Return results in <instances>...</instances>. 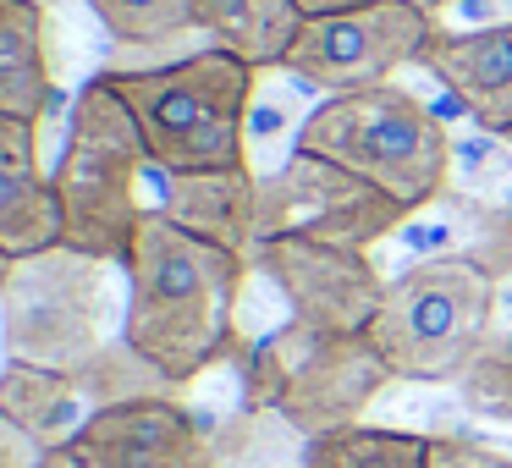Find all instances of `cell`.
Returning <instances> with one entry per match:
<instances>
[{"label":"cell","instance_id":"4dcf8cb0","mask_svg":"<svg viewBox=\"0 0 512 468\" xmlns=\"http://www.w3.org/2000/svg\"><path fill=\"white\" fill-rule=\"evenodd\" d=\"M507 342H512V331H507Z\"/></svg>","mask_w":512,"mask_h":468},{"label":"cell","instance_id":"d6986e66","mask_svg":"<svg viewBox=\"0 0 512 468\" xmlns=\"http://www.w3.org/2000/svg\"><path fill=\"white\" fill-rule=\"evenodd\" d=\"M0 248L12 259H34L61 248V199L45 171L0 177Z\"/></svg>","mask_w":512,"mask_h":468},{"label":"cell","instance_id":"83f0119b","mask_svg":"<svg viewBox=\"0 0 512 468\" xmlns=\"http://www.w3.org/2000/svg\"><path fill=\"white\" fill-rule=\"evenodd\" d=\"M34 468H89L83 463L78 452H72V446H50V452H39V463Z\"/></svg>","mask_w":512,"mask_h":468},{"label":"cell","instance_id":"603a6c76","mask_svg":"<svg viewBox=\"0 0 512 468\" xmlns=\"http://www.w3.org/2000/svg\"><path fill=\"white\" fill-rule=\"evenodd\" d=\"M452 171L468 182H485V177H512V144L501 133H468L452 138Z\"/></svg>","mask_w":512,"mask_h":468},{"label":"cell","instance_id":"52a82bcc","mask_svg":"<svg viewBox=\"0 0 512 468\" xmlns=\"http://www.w3.org/2000/svg\"><path fill=\"white\" fill-rule=\"evenodd\" d=\"M105 259L78 254V248H50V254L17 259L12 281L0 292V342L17 364L45 369H83L105 347V314H111V287H105Z\"/></svg>","mask_w":512,"mask_h":468},{"label":"cell","instance_id":"484cf974","mask_svg":"<svg viewBox=\"0 0 512 468\" xmlns=\"http://www.w3.org/2000/svg\"><path fill=\"white\" fill-rule=\"evenodd\" d=\"M34 463H39V446L6 419V408H0V468H34Z\"/></svg>","mask_w":512,"mask_h":468},{"label":"cell","instance_id":"3957f363","mask_svg":"<svg viewBox=\"0 0 512 468\" xmlns=\"http://www.w3.org/2000/svg\"><path fill=\"white\" fill-rule=\"evenodd\" d=\"M292 149L375 182L402 210H419L435 193L452 188V133L419 94L397 89V83L325 94L303 116Z\"/></svg>","mask_w":512,"mask_h":468},{"label":"cell","instance_id":"cb8c5ba5","mask_svg":"<svg viewBox=\"0 0 512 468\" xmlns=\"http://www.w3.org/2000/svg\"><path fill=\"white\" fill-rule=\"evenodd\" d=\"M430 468H512V452H496L479 435L430 430Z\"/></svg>","mask_w":512,"mask_h":468},{"label":"cell","instance_id":"7402d4cb","mask_svg":"<svg viewBox=\"0 0 512 468\" xmlns=\"http://www.w3.org/2000/svg\"><path fill=\"white\" fill-rule=\"evenodd\" d=\"M457 397H463L468 413L479 419L512 424V342L507 336H490L485 353L468 364V375L457 380Z\"/></svg>","mask_w":512,"mask_h":468},{"label":"cell","instance_id":"d4e9b609","mask_svg":"<svg viewBox=\"0 0 512 468\" xmlns=\"http://www.w3.org/2000/svg\"><path fill=\"white\" fill-rule=\"evenodd\" d=\"M39 171V127L0 111V177H34Z\"/></svg>","mask_w":512,"mask_h":468},{"label":"cell","instance_id":"f546056e","mask_svg":"<svg viewBox=\"0 0 512 468\" xmlns=\"http://www.w3.org/2000/svg\"><path fill=\"white\" fill-rule=\"evenodd\" d=\"M12 270H17V259L6 254V248H0V292H6V281H12Z\"/></svg>","mask_w":512,"mask_h":468},{"label":"cell","instance_id":"6da1fadb","mask_svg":"<svg viewBox=\"0 0 512 468\" xmlns=\"http://www.w3.org/2000/svg\"><path fill=\"white\" fill-rule=\"evenodd\" d=\"M248 270H254V259L204 243L160 210H149L122 265V336L177 386H193L215 364H243L254 347L237 331Z\"/></svg>","mask_w":512,"mask_h":468},{"label":"cell","instance_id":"277c9868","mask_svg":"<svg viewBox=\"0 0 512 468\" xmlns=\"http://www.w3.org/2000/svg\"><path fill=\"white\" fill-rule=\"evenodd\" d=\"M149 166L155 160H149L144 133L122 105V94L105 83V72L89 78L72 100L67 149L50 171L61 199V243L105 259V265H127L138 221L149 215V204L138 199V177Z\"/></svg>","mask_w":512,"mask_h":468},{"label":"cell","instance_id":"44dd1931","mask_svg":"<svg viewBox=\"0 0 512 468\" xmlns=\"http://www.w3.org/2000/svg\"><path fill=\"white\" fill-rule=\"evenodd\" d=\"M116 45H171L210 23V0H83Z\"/></svg>","mask_w":512,"mask_h":468},{"label":"cell","instance_id":"d6a6232c","mask_svg":"<svg viewBox=\"0 0 512 468\" xmlns=\"http://www.w3.org/2000/svg\"><path fill=\"white\" fill-rule=\"evenodd\" d=\"M507 204H512V199H507Z\"/></svg>","mask_w":512,"mask_h":468},{"label":"cell","instance_id":"30bf717a","mask_svg":"<svg viewBox=\"0 0 512 468\" xmlns=\"http://www.w3.org/2000/svg\"><path fill=\"white\" fill-rule=\"evenodd\" d=\"M254 270L270 276V287L287 298L292 320L314 331H369L380 298H386V270L364 248H336L314 237H270L254 248Z\"/></svg>","mask_w":512,"mask_h":468},{"label":"cell","instance_id":"e0dca14e","mask_svg":"<svg viewBox=\"0 0 512 468\" xmlns=\"http://www.w3.org/2000/svg\"><path fill=\"white\" fill-rule=\"evenodd\" d=\"M303 23L298 0H210V39L232 56H243L254 72L287 67L292 45H298Z\"/></svg>","mask_w":512,"mask_h":468},{"label":"cell","instance_id":"ba28073f","mask_svg":"<svg viewBox=\"0 0 512 468\" xmlns=\"http://www.w3.org/2000/svg\"><path fill=\"white\" fill-rule=\"evenodd\" d=\"M413 210H402L391 193L353 171L331 166L320 155L292 149L270 177H259V243L270 237H314L336 248H364L375 254L380 243L402 232Z\"/></svg>","mask_w":512,"mask_h":468},{"label":"cell","instance_id":"ffe728a7","mask_svg":"<svg viewBox=\"0 0 512 468\" xmlns=\"http://www.w3.org/2000/svg\"><path fill=\"white\" fill-rule=\"evenodd\" d=\"M72 380H78L83 402L89 408H111V402H138V397H177V380H166L155 364H149L144 353H138L127 336H116V342H105L100 353L89 358L83 369H72Z\"/></svg>","mask_w":512,"mask_h":468},{"label":"cell","instance_id":"f1b7e54d","mask_svg":"<svg viewBox=\"0 0 512 468\" xmlns=\"http://www.w3.org/2000/svg\"><path fill=\"white\" fill-rule=\"evenodd\" d=\"M408 6H419L424 17H441V12H452V6H463V0H408Z\"/></svg>","mask_w":512,"mask_h":468},{"label":"cell","instance_id":"8fae6325","mask_svg":"<svg viewBox=\"0 0 512 468\" xmlns=\"http://www.w3.org/2000/svg\"><path fill=\"white\" fill-rule=\"evenodd\" d=\"M72 452L89 468H215V435L188 402L138 397L94 408Z\"/></svg>","mask_w":512,"mask_h":468},{"label":"cell","instance_id":"2e32d148","mask_svg":"<svg viewBox=\"0 0 512 468\" xmlns=\"http://www.w3.org/2000/svg\"><path fill=\"white\" fill-rule=\"evenodd\" d=\"M0 408H6V419H12L39 452L72 446V435H78L94 413L72 375L45 369V364H17V358L0 369Z\"/></svg>","mask_w":512,"mask_h":468},{"label":"cell","instance_id":"5b68a950","mask_svg":"<svg viewBox=\"0 0 512 468\" xmlns=\"http://www.w3.org/2000/svg\"><path fill=\"white\" fill-rule=\"evenodd\" d=\"M501 281L468 259H413L386 281L369 342L397 380L457 386L496 331Z\"/></svg>","mask_w":512,"mask_h":468},{"label":"cell","instance_id":"8992f818","mask_svg":"<svg viewBox=\"0 0 512 468\" xmlns=\"http://www.w3.org/2000/svg\"><path fill=\"white\" fill-rule=\"evenodd\" d=\"M237 369H243V408L276 413L303 441L358 424L369 402L397 380L364 331H314L303 320L259 336Z\"/></svg>","mask_w":512,"mask_h":468},{"label":"cell","instance_id":"9c48e42d","mask_svg":"<svg viewBox=\"0 0 512 468\" xmlns=\"http://www.w3.org/2000/svg\"><path fill=\"white\" fill-rule=\"evenodd\" d=\"M435 17H424L408 0H375L358 12L309 17L287 56V72L320 94H353L391 83L397 67H419L424 45L435 39Z\"/></svg>","mask_w":512,"mask_h":468},{"label":"cell","instance_id":"7a4b0ae2","mask_svg":"<svg viewBox=\"0 0 512 468\" xmlns=\"http://www.w3.org/2000/svg\"><path fill=\"white\" fill-rule=\"evenodd\" d=\"M254 78L243 56L210 45L166 67H111L105 83L133 111L144 149L160 171H232L248 166Z\"/></svg>","mask_w":512,"mask_h":468},{"label":"cell","instance_id":"5bb4252c","mask_svg":"<svg viewBox=\"0 0 512 468\" xmlns=\"http://www.w3.org/2000/svg\"><path fill=\"white\" fill-rule=\"evenodd\" d=\"M182 232L204 237L215 248L254 259L259 248V177L248 166L232 171H166V188L155 204Z\"/></svg>","mask_w":512,"mask_h":468},{"label":"cell","instance_id":"7c38bea8","mask_svg":"<svg viewBox=\"0 0 512 468\" xmlns=\"http://www.w3.org/2000/svg\"><path fill=\"white\" fill-rule=\"evenodd\" d=\"M419 67L474 116V127L512 138V23L490 28H435Z\"/></svg>","mask_w":512,"mask_h":468},{"label":"cell","instance_id":"4fadbf2b","mask_svg":"<svg viewBox=\"0 0 512 468\" xmlns=\"http://www.w3.org/2000/svg\"><path fill=\"white\" fill-rule=\"evenodd\" d=\"M391 243H402L408 265L413 259H468L496 281H512V204L501 210L468 188H446L430 204H419Z\"/></svg>","mask_w":512,"mask_h":468},{"label":"cell","instance_id":"ac0fdd59","mask_svg":"<svg viewBox=\"0 0 512 468\" xmlns=\"http://www.w3.org/2000/svg\"><path fill=\"white\" fill-rule=\"evenodd\" d=\"M303 468H430V435L358 419L303 441Z\"/></svg>","mask_w":512,"mask_h":468},{"label":"cell","instance_id":"9a60e30c","mask_svg":"<svg viewBox=\"0 0 512 468\" xmlns=\"http://www.w3.org/2000/svg\"><path fill=\"white\" fill-rule=\"evenodd\" d=\"M0 111L34 127L45 116H61V89L50 78L45 0H0Z\"/></svg>","mask_w":512,"mask_h":468},{"label":"cell","instance_id":"1f68e13d","mask_svg":"<svg viewBox=\"0 0 512 468\" xmlns=\"http://www.w3.org/2000/svg\"><path fill=\"white\" fill-rule=\"evenodd\" d=\"M507 144H512V138H507Z\"/></svg>","mask_w":512,"mask_h":468},{"label":"cell","instance_id":"4316f807","mask_svg":"<svg viewBox=\"0 0 512 468\" xmlns=\"http://www.w3.org/2000/svg\"><path fill=\"white\" fill-rule=\"evenodd\" d=\"M358 6H375V0H298L303 17H331V12H358Z\"/></svg>","mask_w":512,"mask_h":468}]
</instances>
